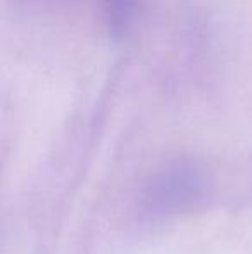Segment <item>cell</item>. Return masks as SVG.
<instances>
[{"mask_svg": "<svg viewBox=\"0 0 252 254\" xmlns=\"http://www.w3.org/2000/svg\"><path fill=\"white\" fill-rule=\"evenodd\" d=\"M204 180L197 170L190 166H176L162 173L152 184L149 201L154 209H182L194 202L202 190Z\"/></svg>", "mask_w": 252, "mask_h": 254, "instance_id": "6da1fadb", "label": "cell"}, {"mask_svg": "<svg viewBox=\"0 0 252 254\" xmlns=\"http://www.w3.org/2000/svg\"><path fill=\"white\" fill-rule=\"evenodd\" d=\"M138 0H104L105 21L109 33L119 40L130 31L131 23L137 14Z\"/></svg>", "mask_w": 252, "mask_h": 254, "instance_id": "7a4b0ae2", "label": "cell"}, {"mask_svg": "<svg viewBox=\"0 0 252 254\" xmlns=\"http://www.w3.org/2000/svg\"><path fill=\"white\" fill-rule=\"evenodd\" d=\"M30 2H38V3H40V2H52V0H30Z\"/></svg>", "mask_w": 252, "mask_h": 254, "instance_id": "3957f363", "label": "cell"}]
</instances>
